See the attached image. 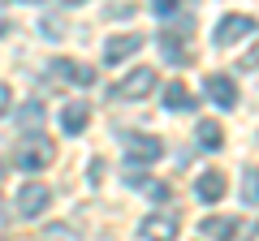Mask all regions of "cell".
<instances>
[{
    "mask_svg": "<svg viewBox=\"0 0 259 241\" xmlns=\"http://www.w3.org/2000/svg\"><path fill=\"white\" fill-rule=\"evenodd\" d=\"M156 91V69H134V74H125L117 86H112V99H143V95Z\"/></svg>",
    "mask_w": 259,
    "mask_h": 241,
    "instance_id": "cell-1",
    "label": "cell"
},
{
    "mask_svg": "<svg viewBox=\"0 0 259 241\" xmlns=\"http://www.w3.org/2000/svg\"><path fill=\"white\" fill-rule=\"evenodd\" d=\"M125 159L130 164H156L160 155H164V142L151 138V134H125Z\"/></svg>",
    "mask_w": 259,
    "mask_h": 241,
    "instance_id": "cell-2",
    "label": "cell"
},
{
    "mask_svg": "<svg viewBox=\"0 0 259 241\" xmlns=\"http://www.w3.org/2000/svg\"><path fill=\"white\" fill-rule=\"evenodd\" d=\"M259 30V22L250 18V13H225L221 18V26H216V43H238V39H246V35H255Z\"/></svg>",
    "mask_w": 259,
    "mask_h": 241,
    "instance_id": "cell-3",
    "label": "cell"
},
{
    "mask_svg": "<svg viewBox=\"0 0 259 241\" xmlns=\"http://www.w3.org/2000/svg\"><path fill=\"white\" fill-rule=\"evenodd\" d=\"M48 203H52V190H48L44 181H26V186L18 190V215L22 220H35Z\"/></svg>",
    "mask_w": 259,
    "mask_h": 241,
    "instance_id": "cell-4",
    "label": "cell"
},
{
    "mask_svg": "<svg viewBox=\"0 0 259 241\" xmlns=\"http://www.w3.org/2000/svg\"><path fill=\"white\" fill-rule=\"evenodd\" d=\"M177 228H182V220H177L173 211H156V215H147V220L139 224L143 241H173Z\"/></svg>",
    "mask_w": 259,
    "mask_h": 241,
    "instance_id": "cell-5",
    "label": "cell"
},
{
    "mask_svg": "<svg viewBox=\"0 0 259 241\" xmlns=\"http://www.w3.org/2000/svg\"><path fill=\"white\" fill-rule=\"evenodd\" d=\"M48 164H52V142L30 138V142H22V147H18V168L39 172V168H48Z\"/></svg>",
    "mask_w": 259,
    "mask_h": 241,
    "instance_id": "cell-6",
    "label": "cell"
},
{
    "mask_svg": "<svg viewBox=\"0 0 259 241\" xmlns=\"http://www.w3.org/2000/svg\"><path fill=\"white\" fill-rule=\"evenodd\" d=\"M52 69L65 78V82H74V86H91V82H95V69L82 65V61H69V56H56Z\"/></svg>",
    "mask_w": 259,
    "mask_h": 241,
    "instance_id": "cell-7",
    "label": "cell"
},
{
    "mask_svg": "<svg viewBox=\"0 0 259 241\" xmlns=\"http://www.w3.org/2000/svg\"><path fill=\"white\" fill-rule=\"evenodd\" d=\"M139 47H143V35H117V39L104 43V61H108V65H121V61L134 56Z\"/></svg>",
    "mask_w": 259,
    "mask_h": 241,
    "instance_id": "cell-8",
    "label": "cell"
},
{
    "mask_svg": "<svg viewBox=\"0 0 259 241\" xmlns=\"http://www.w3.org/2000/svg\"><path fill=\"white\" fill-rule=\"evenodd\" d=\"M203 86H207V95H212V103H216V108H233V103H238V86H233V78L212 74Z\"/></svg>",
    "mask_w": 259,
    "mask_h": 241,
    "instance_id": "cell-9",
    "label": "cell"
},
{
    "mask_svg": "<svg viewBox=\"0 0 259 241\" xmlns=\"http://www.w3.org/2000/svg\"><path fill=\"white\" fill-rule=\"evenodd\" d=\"M87 120H91V108H87V103H65L61 108V130L65 134H82Z\"/></svg>",
    "mask_w": 259,
    "mask_h": 241,
    "instance_id": "cell-10",
    "label": "cell"
},
{
    "mask_svg": "<svg viewBox=\"0 0 259 241\" xmlns=\"http://www.w3.org/2000/svg\"><path fill=\"white\" fill-rule=\"evenodd\" d=\"M194 194L203 198V203H216V198H225V172H203L199 181H194Z\"/></svg>",
    "mask_w": 259,
    "mask_h": 241,
    "instance_id": "cell-11",
    "label": "cell"
},
{
    "mask_svg": "<svg viewBox=\"0 0 259 241\" xmlns=\"http://www.w3.org/2000/svg\"><path fill=\"white\" fill-rule=\"evenodd\" d=\"M194 138H199V147H203V151H221V147H225V130H221V120H199Z\"/></svg>",
    "mask_w": 259,
    "mask_h": 241,
    "instance_id": "cell-12",
    "label": "cell"
},
{
    "mask_svg": "<svg viewBox=\"0 0 259 241\" xmlns=\"http://www.w3.org/2000/svg\"><path fill=\"white\" fill-rule=\"evenodd\" d=\"M164 108H168V112H186V108H194V95L186 91V82H168V91H164Z\"/></svg>",
    "mask_w": 259,
    "mask_h": 241,
    "instance_id": "cell-13",
    "label": "cell"
},
{
    "mask_svg": "<svg viewBox=\"0 0 259 241\" xmlns=\"http://www.w3.org/2000/svg\"><path fill=\"white\" fill-rule=\"evenodd\" d=\"M203 232L207 237H221V241H233L238 237V220H233V215H212V220H203Z\"/></svg>",
    "mask_w": 259,
    "mask_h": 241,
    "instance_id": "cell-14",
    "label": "cell"
},
{
    "mask_svg": "<svg viewBox=\"0 0 259 241\" xmlns=\"http://www.w3.org/2000/svg\"><path fill=\"white\" fill-rule=\"evenodd\" d=\"M242 203L259 207V168H246V172H242Z\"/></svg>",
    "mask_w": 259,
    "mask_h": 241,
    "instance_id": "cell-15",
    "label": "cell"
},
{
    "mask_svg": "<svg viewBox=\"0 0 259 241\" xmlns=\"http://www.w3.org/2000/svg\"><path fill=\"white\" fill-rule=\"evenodd\" d=\"M44 241H82V232H78L74 224H52V228L44 232Z\"/></svg>",
    "mask_w": 259,
    "mask_h": 241,
    "instance_id": "cell-16",
    "label": "cell"
},
{
    "mask_svg": "<svg viewBox=\"0 0 259 241\" xmlns=\"http://www.w3.org/2000/svg\"><path fill=\"white\" fill-rule=\"evenodd\" d=\"M39 120H44V108H39V103H26V112H22V125H26V130H35Z\"/></svg>",
    "mask_w": 259,
    "mask_h": 241,
    "instance_id": "cell-17",
    "label": "cell"
},
{
    "mask_svg": "<svg viewBox=\"0 0 259 241\" xmlns=\"http://www.w3.org/2000/svg\"><path fill=\"white\" fill-rule=\"evenodd\" d=\"M151 13H156V18H173V13H177V0H156Z\"/></svg>",
    "mask_w": 259,
    "mask_h": 241,
    "instance_id": "cell-18",
    "label": "cell"
},
{
    "mask_svg": "<svg viewBox=\"0 0 259 241\" xmlns=\"http://www.w3.org/2000/svg\"><path fill=\"white\" fill-rule=\"evenodd\" d=\"M108 18H112V22H125V18H134V5H108Z\"/></svg>",
    "mask_w": 259,
    "mask_h": 241,
    "instance_id": "cell-19",
    "label": "cell"
},
{
    "mask_svg": "<svg viewBox=\"0 0 259 241\" xmlns=\"http://www.w3.org/2000/svg\"><path fill=\"white\" fill-rule=\"evenodd\" d=\"M139 190H147L151 198H168V186H164V181H143Z\"/></svg>",
    "mask_w": 259,
    "mask_h": 241,
    "instance_id": "cell-20",
    "label": "cell"
},
{
    "mask_svg": "<svg viewBox=\"0 0 259 241\" xmlns=\"http://www.w3.org/2000/svg\"><path fill=\"white\" fill-rule=\"evenodd\" d=\"M246 69H259V47H255V52H246V56L238 61V74H246Z\"/></svg>",
    "mask_w": 259,
    "mask_h": 241,
    "instance_id": "cell-21",
    "label": "cell"
},
{
    "mask_svg": "<svg viewBox=\"0 0 259 241\" xmlns=\"http://www.w3.org/2000/svg\"><path fill=\"white\" fill-rule=\"evenodd\" d=\"M9 103H13V91L5 82H0V116H5V112H9Z\"/></svg>",
    "mask_w": 259,
    "mask_h": 241,
    "instance_id": "cell-22",
    "label": "cell"
},
{
    "mask_svg": "<svg viewBox=\"0 0 259 241\" xmlns=\"http://www.w3.org/2000/svg\"><path fill=\"white\" fill-rule=\"evenodd\" d=\"M5 30H9V18H5V5H0V35H5Z\"/></svg>",
    "mask_w": 259,
    "mask_h": 241,
    "instance_id": "cell-23",
    "label": "cell"
}]
</instances>
